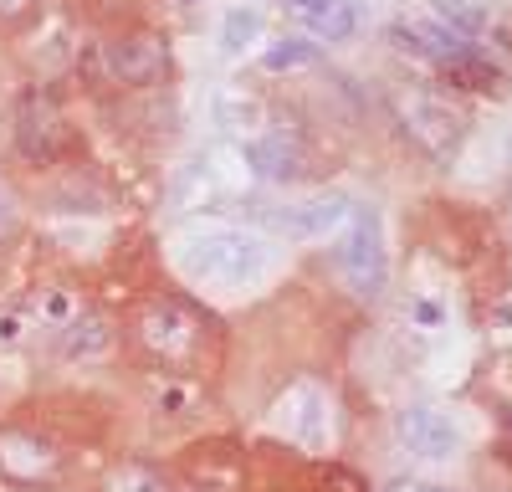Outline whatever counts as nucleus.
<instances>
[{
  "label": "nucleus",
  "mask_w": 512,
  "mask_h": 492,
  "mask_svg": "<svg viewBox=\"0 0 512 492\" xmlns=\"http://www.w3.org/2000/svg\"><path fill=\"white\" fill-rule=\"evenodd\" d=\"M123 354L154 369H185V375L216 380L226 364V328L190 293H144L118 318Z\"/></svg>",
  "instance_id": "1"
},
{
  "label": "nucleus",
  "mask_w": 512,
  "mask_h": 492,
  "mask_svg": "<svg viewBox=\"0 0 512 492\" xmlns=\"http://www.w3.org/2000/svg\"><path fill=\"white\" fill-rule=\"evenodd\" d=\"M175 77V41L164 26L149 21H118L93 31L77 47V82L93 103H128L154 98Z\"/></svg>",
  "instance_id": "2"
},
{
  "label": "nucleus",
  "mask_w": 512,
  "mask_h": 492,
  "mask_svg": "<svg viewBox=\"0 0 512 492\" xmlns=\"http://www.w3.org/2000/svg\"><path fill=\"white\" fill-rule=\"evenodd\" d=\"M175 262L185 282L195 287H216V293H246L262 287L277 267V246L256 226H195L180 236Z\"/></svg>",
  "instance_id": "3"
},
{
  "label": "nucleus",
  "mask_w": 512,
  "mask_h": 492,
  "mask_svg": "<svg viewBox=\"0 0 512 492\" xmlns=\"http://www.w3.org/2000/svg\"><path fill=\"white\" fill-rule=\"evenodd\" d=\"M77 436L41 416L0 421V492H67L82 472Z\"/></svg>",
  "instance_id": "4"
},
{
  "label": "nucleus",
  "mask_w": 512,
  "mask_h": 492,
  "mask_svg": "<svg viewBox=\"0 0 512 492\" xmlns=\"http://www.w3.org/2000/svg\"><path fill=\"white\" fill-rule=\"evenodd\" d=\"M11 149L21 164L41 175H57L67 164L88 159V134L72 118L67 98L52 88V82H26L11 103Z\"/></svg>",
  "instance_id": "5"
},
{
  "label": "nucleus",
  "mask_w": 512,
  "mask_h": 492,
  "mask_svg": "<svg viewBox=\"0 0 512 492\" xmlns=\"http://www.w3.org/2000/svg\"><path fill=\"white\" fill-rule=\"evenodd\" d=\"M134 395L149 421H159L164 431H200L216 416V380L205 375H185V369H154V364H134Z\"/></svg>",
  "instance_id": "6"
},
{
  "label": "nucleus",
  "mask_w": 512,
  "mask_h": 492,
  "mask_svg": "<svg viewBox=\"0 0 512 492\" xmlns=\"http://www.w3.org/2000/svg\"><path fill=\"white\" fill-rule=\"evenodd\" d=\"M328 262L354 298L364 303L384 298V287H390V246H384V221L374 205H354V216L333 231Z\"/></svg>",
  "instance_id": "7"
},
{
  "label": "nucleus",
  "mask_w": 512,
  "mask_h": 492,
  "mask_svg": "<svg viewBox=\"0 0 512 492\" xmlns=\"http://www.w3.org/2000/svg\"><path fill=\"white\" fill-rule=\"evenodd\" d=\"M390 123L410 139V149H420L431 164H446L466 139V113L441 88H395L390 93Z\"/></svg>",
  "instance_id": "8"
},
{
  "label": "nucleus",
  "mask_w": 512,
  "mask_h": 492,
  "mask_svg": "<svg viewBox=\"0 0 512 492\" xmlns=\"http://www.w3.org/2000/svg\"><path fill=\"white\" fill-rule=\"evenodd\" d=\"M241 159H246V170L267 185H308L318 175V149H313L308 123L277 118V103H272L262 129L241 139Z\"/></svg>",
  "instance_id": "9"
},
{
  "label": "nucleus",
  "mask_w": 512,
  "mask_h": 492,
  "mask_svg": "<svg viewBox=\"0 0 512 492\" xmlns=\"http://www.w3.org/2000/svg\"><path fill=\"white\" fill-rule=\"evenodd\" d=\"M390 431H395V446L420 467H441V462H451L461 451V426L441 405H405V410H395Z\"/></svg>",
  "instance_id": "10"
},
{
  "label": "nucleus",
  "mask_w": 512,
  "mask_h": 492,
  "mask_svg": "<svg viewBox=\"0 0 512 492\" xmlns=\"http://www.w3.org/2000/svg\"><path fill=\"white\" fill-rule=\"evenodd\" d=\"M349 216H354L349 195H308V200H287V205H267V200L256 205V221L272 236H287V241H323Z\"/></svg>",
  "instance_id": "11"
},
{
  "label": "nucleus",
  "mask_w": 512,
  "mask_h": 492,
  "mask_svg": "<svg viewBox=\"0 0 512 492\" xmlns=\"http://www.w3.org/2000/svg\"><path fill=\"white\" fill-rule=\"evenodd\" d=\"M123 349V334H118V318L108 313V308H98L93 298L82 303L57 334H52V354L62 359V364H108L113 354Z\"/></svg>",
  "instance_id": "12"
},
{
  "label": "nucleus",
  "mask_w": 512,
  "mask_h": 492,
  "mask_svg": "<svg viewBox=\"0 0 512 492\" xmlns=\"http://www.w3.org/2000/svg\"><path fill=\"white\" fill-rule=\"evenodd\" d=\"M272 431L282 441H292L297 451H318L333 431V410H328V390H318L313 380H297L282 390L277 410H272Z\"/></svg>",
  "instance_id": "13"
},
{
  "label": "nucleus",
  "mask_w": 512,
  "mask_h": 492,
  "mask_svg": "<svg viewBox=\"0 0 512 492\" xmlns=\"http://www.w3.org/2000/svg\"><path fill=\"white\" fill-rule=\"evenodd\" d=\"M405 52H415L420 62H431L436 72H451L456 62H466L477 52V41L466 36L461 26H451L446 16H415V21H400L395 31H390Z\"/></svg>",
  "instance_id": "14"
},
{
  "label": "nucleus",
  "mask_w": 512,
  "mask_h": 492,
  "mask_svg": "<svg viewBox=\"0 0 512 492\" xmlns=\"http://www.w3.org/2000/svg\"><path fill=\"white\" fill-rule=\"evenodd\" d=\"M47 200H52V211H72V216H82V211H88V216L93 211H113V190H108V180L93 170L88 159L47 175Z\"/></svg>",
  "instance_id": "15"
},
{
  "label": "nucleus",
  "mask_w": 512,
  "mask_h": 492,
  "mask_svg": "<svg viewBox=\"0 0 512 492\" xmlns=\"http://www.w3.org/2000/svg\"><path fill=\"white\" fill-rule=\"evenodd\" d=\"M88 303V293L72 282V277H41V282H31V293H26V308H31V328H36V339H47L52 344V334L57 328Z\"/></svg>",
  "instance_id": "16"
},
{
  "label": "nucleus",
  "mask_w": 512,
  "mask_h": 492,
  "mask_svg": "<svg viewBox=\"0 0 512 492\" xmlns=\"http://www.w3.org/2000/svg\"><path fill=\"white\" fill-rule=\"evenodd\" d=\"M267 113H272V98L256 88V82H246V77H231L221 88V98H216V118L226 123L231 134H241V139L262 129Z\"/></svg>",
  "instance_id": "17"
},
{
  "label": "nucleus",
  "mask_w": 512,
  "mask_h": 492,
  "mask_svg": "<svg viewBox=\"0 0 512 492\" xmlns=\"http://www.w3.org/2000/svg\"><path fill=\"white\" fill-rule=\"evenodd\" d=\"M108 492H190V487H185V477L175 472V462L128 457V462H118Z\"/></svg>",
  "instance_id": "18"
},
{
  "label": "nucleus",
  "mask_w": 512,
  "mask_h": 492,
  "mask_svg": "<svg viewBox=\"0 0 512 492\" xmlns=\"http://www.w3.org/2000/svg\"><path fill=\"white\" fill-rule=\"evenodd\" d=\"M297 16H303V31L313 41L338 47V41H349L359 31V0H313V6H303Z\"/></svg>",
  "instance_id": "19"
},
{
  "label": "nucleus",
  "mask_w": 512,
  "mask_h": 492,
  "mask_svg": "<svg viewBox=\"0 0 512 492\" xmlns=\"http://www.w3.org/2000/svg\"><path fill=\"white\" fill-rule=\"evenodd\" d=\"M52 0H0V41H26L41 21H47Z\"/></svg>",
  "instance_id": "20"
},
{
  "label": "nucleus",
  "mask_w": 512,
  "mask_h": 492,
  "mask_svg": "<svg viewBox=\"0 0 512 492\" xmlns=\"http://www.w3.org/2000/svg\"><path fill=\"white\" fill-rule=\"evenodd\" d=\"M313 62H318V41H308V36H282L262 57L267 72H297V67H313Z\"/></svg>",
  "instance_id": "21"
},
{
  "label": "nucleus",
  "mask_w": 512,
  "mask_h": 492,
  "mask_svg": "<svg viewBox=\"0 0 512 492\" xmlns=\"http://www.w3.org/2000/svg\"><path fill=\"white\" fill-rule=\"evenodd\" d=\"M256 36H262V11H251V6H231V11H226V21H221V47H226V52H246Z\"/></svg>",
  "instance_id": "22"
},
{
  "label": "nucleus",
  "mask_w": 512,
  "mask_h": 492,
  "mask_svg": "<svg viewBox=\"0 0 512 492\" xmlns=\"http://www.w3.org/2000/svg\"><path fill=\"white\" fill-rule=\"evenodd\" d=\"M21 211H26V205H21V190H16L6 175H0V241H11V236L21 231Z\"/></svg>",
  "instance_id": "23"
},
{
  "label": "nucleus",
  "mask_w": 512,
  "mask_h": 492,
  "mask_svg": "<svg viewBox=\"0 0 512 492\" xmlns=\"http://www.w3.org/2000/svg\"><path fill=\"white\" fill-rule=\"evenodd\" d=\"M384 492H451V487H441V482H420V477H395Z\"/></svg>",
  "instance_id": "24"
},
{
  "label": "nucleus",
  "mask_w": 512,
  "mask_h": 492,
  "mask_svg": "<svg viewBox=\"0 0 512 492\" xmlns=\"http://www.w3.org/2000/svg\"><path fill=\"white\" fill-rule=\"evenodd\" d=\"M287 6H292V11H303V6H313V0H287Z\"/></svg>",
  "instance_id": "25"
},
{
  "label": "nucleus",
  "mask_w": 512,
  "mask_h": 492,
  "mask_svg": "<svg viewBox=\"0 0 512 492\" xmlns=\"http://www.w3.org/2000/svg\"><path fill=\"white\" fill-rule=\"evenodd\" d=\"M277 492H287V487H277ZM308 492H333V487H308Z\"/></svg>",
  "instance_id": "26"
},
{
  "label": "nucleus",
  "mask_w": 512,
  "mask_h": 492,
  "mask_svg": "<svg viewBox=\"0 0 512 492\" xmlns=\"http://www.w3.org/2000/svg\"><path fill=\"white\" fill-rule=\"evenodd\" d=\"M507 221H512V200H507Z\"/></svg>",
  "instance_id": "27"
}]
</instances>
